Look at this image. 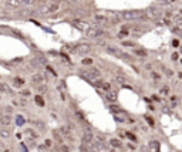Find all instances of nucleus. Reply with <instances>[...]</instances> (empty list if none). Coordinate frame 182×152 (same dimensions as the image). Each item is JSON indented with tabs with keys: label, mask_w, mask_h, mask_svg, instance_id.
<instances>
[{
	"label": "nucleus",
	"mask_w": 182,
	"mask_h": 152,
	"mask_svg": "<svg viewBox=\"0 0 182 152\" xmlns=\"http://www.w3.org/2000/svg\"><path fill=\"white\" fill-rule=\"evenodd\" d=\"M121 18H125V20H137V18H144V14L141 12H125L122 14H120Z\"/></svg>",
	"instance_id": "obj_1"
},
{
	"label": "nucleus",
	"mask_w": 182,
	"mask_h": 152,
	"mask_svg": "<svg viewBox=\"0 0 182 152\" xmlns=\"http://www.w3.org/2000/svg\"><path fill=\"white\" fill-rule=\"evenodd\" d=\"M85 36L88 38H97V37L101 36V29L100 27H90V29H87Z\"/></svg>",
	"instance_id": "obj_2"
},
{
	"label": "nucleus",
	"mask_w": 182,
	"mask_h": 152,
	"mask_svg": "<svg viewBox=\"0 0 182 152\" xmlns=\"http://www.w3.org/2000/svg\"><path fill=\"white\" fill-rule=\"evenodd\" d=\"M90 51H91V44H88V43L80 44V46L76 49V53H77V54H81V55L87 54V53H90Z\"/></svg>",
	"instance_id": "obj_3"
},
{
	"label": "nucleus",
	"mask_w": 182,
	"mask_h": 152,
	"mask_svg": "<svg viewBox=\"0 0 182 152\" xmlns=\"http://www.w3.org/2000/svg\"><path fill=\"white\" fill-rule=\"evenodd\" d=\"M32 83L36 85H41L44 83V75L43 74H40V73H36L33 74V77H32Z\"/></svg>",
	"instance_id": "obj_4"
},
{
	"label": "nucleus",
	"mask_w": 182,
	"mask_h": 152,
	"mask_svg": "<svg viewBox=\"0 0 182 152\" xmlns=\"http://www.w3.org/2000/svg\"><path fill=\"white\" fill-rule=\"evenodd\" d=\"M93 142H94V136H93V134H91L90 131H87L83 135V144L84 145H90V144H93Z\"/></svg>",
	"instance_id": "obj_5"
},
{
	"label": "nucleus",
	"mask_w": 182,
	"mask_h": 152,
	"mask_svg": "<svg viewBox=\"0 0 182 152\" xmlns=\"http://www.w3.org/2000/svg\"><path fill=\"white\" fill-rule=\"evenodd\" d=\"M161 16H162L161 10L157 9V7H151L148 10V17H151V18H158V17H161Z\"/></svg>",
	"instance_id": "obj_6"
},
{
	"label": "nucleus",
	"mask_w": 182,
	"mask_h": 152,
	"mask_svg": "<svg viewBox=\"0 0 182 152\" xmlns=\"http://www.w3.org/2000/svg\"><path fill=\"white\" fill-rule=\"evenodd\" d=\"M10 124H12V117H10V115L6 114V115H1V117H0V125H1V127H9Z\"/></svg>",
	"instance_id": "obj_7"
},
{
	"label": "nucleus",
	"mask_w": 182,
	"mask_h": 152,
	"mask_svg": "<svg viewBox=\"0 0 182 152\" xmlns=\"http://www.w3.org/2000/svg\"><path fill=\"white\" fill-rule=\"evenodd\" d=\"M107 51L110 53V54H113V55H115L118 58H121V54H122V51L120 50V49H117V47H111V46H108L107 47Z\"/></svg>",
	"instance_id": "obj_8"
},
{
	"label": "nucleus",
	"mask_w": 182,
	"mask_h": 152,
	"mask_svg": "<svg viewBox=\"0 0 182 152\" xmlns=\"http://www.w3.org/2000/svg\"><path fill=\"white\" fill-rule=\"evenodd\" d=\"M60 134L63 135V138H70V139H73L71 138V132H70V128H67V127H60Z\"/></svg>",
	"instance_id": "obj_9"
},
{
	"label": "nucleus",
	"mask_w": 182,
	"mask_h": 152,
	"mask_svg": "<svg viewBox=\"0 0 182 152\" xmlns=\"http://www.w3.org/2000/svg\"><path fill=\"white\" fill-rule=\"evenodd\" d=\"M105 98H107L110 102L114 104V102L117 101V94L114 92V91H105Z\"/></svg>",
	"instance_id": "obj_10"
},
{
	"label": "nucleus",
	"mask_w": 182,
	"mask_h": 152,
	"mask_svg": "<svg viewBox=\"0 0 182 152\" xmlns=\"http://www.w3.org/2000/svg\"><path fill=\"white\" fill-rule=\"evenodd\" d=\"M110 144H111V147H114V148H121V147H122V144H121V141H120L118 138H113V139L110 141Z\"/></svg>",
	"instance_id": "obj_11"
},
{
	"label": "nucleus",
	"mask_w": 182,
	"mask_h": 152,
	"mask_svg": "<svg viewBox=\"0 0 182 152\" xmlns=\"http://www.w3.org/2000/svg\"><path fill=\"white\" fill-rule=\"evenodd\" d=\"M115 80H117V83H120V84H122V85H125V81H127V78L124 75H121V74H117Z\"/></svg>",
	"instance_id": "obj_12"
},
{
	"label": "nucleus",
	"mask_w": 182,
	"mask_h": 152,
	"mask_svg": "<svg viewBox=\"0 0 182 152\" xmlns=\"http://www.w3.org/2000/svg\"><path fill=\"white\" fill-rule=\"evenodd\" d=\"M53 135H54V139L56 141H58V142H63V135L60 134V131H53Z\"/></svg>",
	"instance_id": "obj_13"
},
{
	"label": "nucleus",
	"mask_w": 182,
	"mask_h": 152,
	"mask_svg": "<svg viewBox=\"0 0 182 152\" xmlns=\"http://www.w3.org/2000/svg\"><path fill=\"white\" fill-rule=\"evenodd\" d=\"M34 101L37 102V105H40V107H44V105H46L44 100H43V98H41L40 95H36V97H34Z\"/></svg>",
	"instance_id": "obj_14"
},
{
	"label": "nucleus",
	"mask_w": 182,
	"mask_h": 152,
	"mask_svg": "<svg viewBox=\"0 0 182 152\" xmlns=\"http://www.w3.org/2000/svg\"><path fill=\"white\" fill-rule=\"evenodd\" d=\"M149 148L158 151V149H159V142H158V141H151V142H149Z\"/></svg>",
	"instance_id": "obj_15"
},
{
	"label": "nucleus",
	"mask_w": 182,
	"mask_h": 152,
	"mask_svg": "<svg viewBox=\"0 0 182 152\" xmlns=\"http://www.w3.org/2000/svg\"><path fill=\"white\" fill-rule=\"evenodd\" d=\"M23 84H24V80H21V78H14V81H13L14 87H21Z\"/></svg>",
	"instance_id": "obj_16"
},
{
	"label": "nucleus",
	"mask_w": 182,
	"mask_h": 152,
	"mask_svg": "<svg viewBox=\"0 0 182 152\" xmlns=\"http://www.w3.org/2000/svg\"><path fill=\"white\" fill-rule=\"evenodd\" d=\"M0 135L3 136V138H9V136H10V132H9L7 129H1V131H0Z\"/></svg>",
	"instance_id": "obj_17"
},
{
	"label": "nucleus",
	"mask_w": 182,
	"mask_h": 152,
	"mask_svg": "<svg viewBox=\"0 0 182 152\" xmlns=\"http://www.w3.org/2000/svg\"><path fill=\"white\" fill-rule=\"evenodd\" d=\"M135 54H137V55H142V57H145V55H147V51L138 50V49H137V50H135Z\"/></svg>",
	"instance_id": "obj_18"
},
{
	"label": "nucleus",
	"mask_w": 182,
	"mask_h": 152,
	"mask_svg": "<svg viewBox=\"0 0 182 152\" xmlns=\"http://www.w3.org/2000/svg\"><path fill=\"white\" fill-rule=\"evenodd\" d=\"M125 136H128V138H130L131 141H137V136L134 135L133 132H125Z\"/></svg>",
	"instance_id": "obj_19"
},
{
	"label": "nucleus",
	"mask_w": 182,
	"mask_h": 152,
	"mask_svg": "<svg viewBox=\"0 0 182 152\" xmlns=\"http://www.w3.org/2000/svg\"><path fill=\"white\" fill-rule=\"evenodd\" d=\"M95 18H97L98 21H105V20H107V17L104 16V14H97V16H95Z\"/></svg>",
	"instance_id": "obj_20"
},
{
	"label": "nucleus",
	"mask_w": 182,
	"mask_h": 152,
	"mask_svg": "<svg viewBox=\"0 0 182 152\" xmlns=\"http://www.w3.org/2000/svg\"><path fill=\"white\" fill-rule=\"evenodd\" d=\"M127 34H128V33H127V30H122V31H120V33H118V36H117V37H118V38H124Z\"/></svg>",
	"instance_id": "obj_21"
},
{
	"label": "nucleus",
	"mask_w": 182,
	"mask_h": 152,
	"mask_svg": "<svg viewBox=\"0 0 182 152\" xmlns=\"http://www.w3.org/2000/svg\"><path fill=\"white\" fill-rule=\"evenodd\" d=\"M9 4H10V6H13V7H16V6L20 4V3H19V0H9Z\"/></svg>",
	"instance_id": "obj_22"
},
{
	"label": "nucleus",
	"mask_w": 182,
	"mask_h": 152,
	"mask_svg": "<svg viewBox=\"0 0 182 152\" xmlns=\"http://www.w3.org/2000/svg\"><path fill=\"white\" fill-rule=\"evenodd\" d=\"M57 9H58V3H56V4H53V6H50V12H56V10H57Z\"/></svg>",
	"instance_id": "obj_23"
},
{
	"label": "nucleus",
	"mask_w": 182,
	"mask_h": 152,
	"mask_svg": "<svg viewBox=\"0 0 182 152\" xmlns=\"http://www.w3.org/2000/svg\"><path fill=\"white\" fill-rule=\"evenodd\" d=\"M168 91H169V88H168V87H164V88H161V91H159V92H161L162 95H166V94H168Z\"/></svg>",
	"instance_id": "obj_24"
},
{
	"label": "nucleus",
	"mask_w": 182,
	"mask_h": 152,
	"mask_svg": "<svg viewBox=\"0 0 182 152\" xmlns=\"http://www.w3.org/2000/svg\"><path fill=\"white\" fill-rule=\"evenodd\" d=\"M91 63H93V60H91V58H84V60H83L84 66H88V64H91Z\"/></svg>",
	"instance_id": "obj_25"
},
{
	"label": "nucleus",
	"mask_w": 182,
	"mask_h": 152,
	"mask_svg": "<svg viewBox=\"0 0 182 152\" xmlns=\"http://www.w3.org/2000/svg\"><path fill=\"white\" fill-rule=\"evenodd\" d=\"M38 91H40V92H46V91H47V87H46V85H38Z\"/></svg>",
	"instance_id": "obj_26"
},
{
	"label": "nucleus",
	"mask_w": 182,
	"mask_h": 152,
	"mask_svg": "<svg viewBox=\"0 0 182 152\" xmlns=\"http://www.w3.org/2000/svg\"><path fill=\"white\" fill-rule=\"evenodd\" d=\"M21 95H24V97H29V95H30V91H29V90H23V91H21Z\"/></svg>",
	"instance_id": "obj_27"
},
{
	"label": "nucleus",
	"mask_w": 182,
	"mask_h": 152,
	"mask_svg": "<svg viewBox=\"0 0 182 152\" xmlns=\"http://www.w3.org/2000/svg\"><path fill=\"white\" fill-rule=\"evenodd\" d=\"M102 88H104L105 91H110V84H108V83H104V85H102Z\"/></svg>",
	"instance_id": "obj_28"
},
{
	"label": "nucleus",
	"mask_w": 182,
	"mask_h": 152,
	"mask_svg": "<svg viewBox=\"0 0 182 152\" xmlns=\"http://www.w3.org/2000/svg\"><path fill=\"white\" fill-rule=\"evenodd\" d=\"M61 152H70V148L66 147V145H63V147H61Z\"/></svg>",
	"instance_id": "obj_29"
},
{
	"label": "nucleus",
	"mask_w": 182,
	"mask_h": 152,
	"mask_svg": "<svg viewBox=\"0 0 182 152\" xmlns=\"http://www.w3.org/2000/svg\"><path fill=\"white\" fill-rule=\"evenodd\" d=\"M122 44H124V46H131V47H133V46H135V44H134L133 41H124Z\"/></svg>",
	"instance_id": "obj_30"
},
{
	"label": "nucleus",
	"mask_w": 182,
	"mask_h": 152,
	"mask_svg": "<svg viewBox=\"0 0 182 152\" xmlns=\"http://www.w3.org/2000/svg\"><path fill=\"white\" fill-rule=\"evenodd\" d=\"M17 122H19V125H23V124H24V119L21 118V117H19V118H17Z\"/></svg>",
	"instance_id": "obj_31"
},
{
	"label": "nucleus",
	"mask_w": 182,
	"mask_h": 152,
	"mask_svg": "<svg viewBox=\"0 0 182 152\" xmlns=\"http://www.w3.org/2000/svg\"><path fill=\"white\" fill-rule=\"evenodd\" d=\"M32 3H33L32 0H23V4H26V6H30Z\"/></svg>",
	"instance_id": "obj_32"
},
{
	"label": "nucleus",
	"mask_w": 182,
	"mask_h": 152,
	"mask_svg": "<svg viewBox=\"0 0 182 152\" xmlns=\"http://www.w3.org/2000/svg\"><path fill=\"white\" fill-rule=\"evenodd\" d=\"M145 118H147V121H148V122H149V124H151V125H154V119L151 118V117H148V115H147Z\"/></svg>",
	"instance_id": "obj_33"
},
{
	"label": "nucleus",
	"mask_w": 182,
	"mask_h": 152,
	"mask_svg": "<svg viewBox=\"0 0 182 152\" xmlns=\"http://www.w3.org/2000/svg\"><path fill=\"white\" fill-rule=\"evenodd\" d=\"M159 1H162V3H174L177 0H159Z\"/></svg>",
	"instance_id": "obj_34"
},
{
	"label": "nucleus",
	"mask_w": 182,
	"mask_h": 152,
	"mask_svg": "<svg viewBox=\"0 0 182 152\" xmlns=\"http://www.w3.org/2000/svg\"><path fill=\"white\" fill-rule=\"evenodd\" d=\"M178 44H179L178 40H174V41H172V46H174V47H178Z\"/></svg>",
	"instance_id": "obj_35"
},
{
	"label": "nucleus",
	"mask_w": 182,
	"mask_h": 152,
	"mask_svg": "<svg viewBox=\"0 0 182 152\" xmlns=\"http://www.w3.org/2000/svg\"><path fill=\"white\" fill-rule=\"evenodd\" d=\"M172 60H178V53H174V54H172Z\"/></svg>",
	"instance_id": "obj_36"
},
{
	"label": "nucleus",
	"mask_w": 182,
	"mask_h": 152,
	"mask_svg": "<svg viewBox=\"0 0 182 152\" xmlns=\"http://www.w3.org/2000/svg\"><path fill=\"white\" fill-rule=\"evenodd\" d=\"M77 118H78V119H83L84 118L83 114H81V112H77Z\"/></svg>",
	"instance_id": "obj_37"
},
{
	"label": "nucleus",
	"mask_w": 182,
	"mask_h": 152,
	"mask_svg": "<svg viewBox=\"0 0 182 152\" xmlns=\"http://www.w3.org/2000/svg\"><path fill=\"white\" fill-rule=\"evenodd\" d=\"M166 75H172V71H169V70H165Z\"/></svg>",
	"instance_id": "obj_38"
},
{
	"label": "nucleus",
	"mask_w": 182,
	"mask_h": 152,
	"mask_svg": "<svg viewBox=\"0 0 182 152\" xmlns=\"http://www.w3.org/2000/svg\"><path fill=\"white\" fill-rule=\"evenodd\" d=\"M178 29H179V30H182V23H179V24H178Z\"/></svg>",
	"instance_id": "obj_39"
},
{
	"label": "nucleus",
	"mask_w": 182,
	"mask_h": 152,
	"mask_svg": "<svg viewBox=\"0 0 182 152\" xmlns=\"http://www.w3.org/2000/svg\"><path fill=\"white\" fill-rule=\"evenodd\" d=\"M74 1H78V0H74Z\"/></svg>",
	"instance_id": "obj_40"
},
{
	"label": "nucleus",
	"mask_w": 182,
	"mask_h": 152,
	"mask_svg": "<svg viewBox=\"0 0 182 152\" xmlns=\"http://www.w3.org/2000/svg\"><path fill=\"white\" fill-rule=\"evenodd\" d=\"M6 152H9V151H6Z\"/></svg>",
	"instance_id": "obj_41"
}]
</instances>
